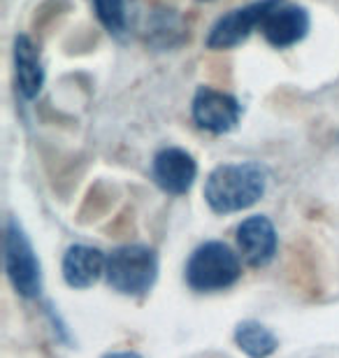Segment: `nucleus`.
Segmentation results:
<instances>
[{
  "instance_id": "11",
  "label": "nucleus",
  "mask_w": 339,
  "mask_h": 358,
  "mask_svg": "<svg viewBox=\"0 0 339 358\" xmlns=\"http://www.w3.org/2000/svg\"><path fill=\"white\" fill-rule=\"evenodd\" d=\"M107 256L96 247L72 245L63 256V279L72 289H91L105 275Z\"/></svg>"
},
{
  "instance_id": "12",
  "label": "nucleus",
  "mask_w": 339,
  "mask_h": 358,
  "mask_svg": "<svg viewBox=\"0 0 339 358\" xmlns=\"http://www.w3.org/2000/svg\"><path fill=\"white\" fill-rule=\"evenodd\" d=\"M144 35L156 52H168L186 40V26L175 10H156L151 12Z\"/></svg>"
},
{
  "instance_id": "16",
  "label": "nucleus",
  "mask_w": 339,
  "mask_h": 358,
  "mask_svg": "<svg viewBox=\"0 0 339 358\" xmlns=\"http://www.w3.org/2000/svg\"><path fill=\"white\" fill-rule=\"evenodd\" d=\"M200 3H212V0H200Z\"/></svg>"
},
{
  "instance_id": "14",
  "label": "nucleus",
  "mask_w": 339,
  "mask_h": 358,
  "mask_svg": "<svg viewBox=\"0 0 339 358\" xmlns=\"http://www.w3.org/2000/svg\"><path fill=\"white\" fill-rule=\"evenodd\" d=\"M98 21L112 38L124 40L128 35V0H91Z\"/></svg>"
},
{
  "instance_id": "9",
  "label": "nucleus",
  "mask_w": 339,
  "mask_h": 358,
  "mask_svg": "<svg viewBox=\"0 0 339 358\" xmlns=\"http://www.w3.org/2000/svg\"><path fill=\"white\" fill-rule=\"evenodd\" d=\"M237 247H240L242 259L251 268H265L268 263H272L279 247L277 228L263 214L244 219L237 226Z\"/></svg>"
},
{
  "instance_id": "15",
  "label": "nucleus",
  "mask_w": 339,
  "mask_h": 358,
  "mask_svg": "<svg viewBox=\"0 0 339 358\" xmlns=\"http://www.w3.org/2000/svg\"><path fill=\"white\" fill-rule=\"evenodd\" d=\"M103 358H142V356L135 354V352H114V354H107Z\"/></svg>"
},
{
  "instance_id": "13",
  "label": "nucleus",
  "mask_w": 339,
  "mask_h": 358,
  "mask_svg": "<svg viewBox=\"0 0 339 358\" xmlns=\"http://www.w3.org/2000/svg\"><path fill=\"white\" fill-rule=\"evenodd\" d=\"M235 342L249 358H270L279 349L277 335L258 321H242L235 328Z\"/></svg>"
},
{
  "instance_id": "1",
  "label": "nucleus",
  "mask_w": 339,
  "mask_h": 358,
  "mask_svg": "<svg viewBox=\"0 0 339 358\" xmlns=\"http://www.w3.org/2000/svg\"><path fill=\"white\" fill-rule=\"evenodd\" d=\"M268 168L256 161L223 163L209 173L205 200L216 214H233L254 207L268 191Z\"/></svg>"
},
{
  "instance_id": "7",
  "label": "nucleus",
  "mask_w": 339,
  "mask_h": 358,
  "mask_svg": "<svg viewBox=\"0 0 339 358\" xmlns=\"http://www.w3.org/2000/svg\"><path fill=\"white\" fill-rule=\"evenodd\" d=\"M309 28H312V17H309L307 7L279 0L263 19L261 33L274 49H288L305 40Z\"/></svg>"
},
{
  "instance_id": "5",
  "label": "nucleus",
  "mask_w": 339,
  "mask_h": 358,
  "mask_svg": "<svg viewBox=\"0 0 339 358\" xmlns=\"http://www.w3.org/2000/svg\"><path fill=\"white\" fill-rule=\"evenodd\" d=\"M279 0H254V3L230 10L214 21V26L209 28L205 45L212 52H223V49H235L244 45L256 31H261L263 19L268 17V12L277 5Z\"/></svg>"
},
{
  "instance_id": "2",
  "label": "nucleus",
  "mask_w": 339,
  "mask_h": 358,
  "mask_svg": "<svg viewBox=\"0 0 339 358\" xmlns=\"http://www.w3.org/2000/svg\"><path fill=\"white\" fill-rule=\"evenodd\" d=\"M107 284L121 296H144L158 277V256L151 247L124 245L107 256Z\"/></svg>"
},
{
  "instance_id": "6",
  "label": "nucleus",
  "mask_w": 339,
  "mask_h": 358,
  "mask_svg": "<svg viewBox=\"0 0 339 358\" xmlns=\"http://www.w3.org/2000/svg\"><path fill=\"white\" fill-rule=\"evenodd\" d=\"M191 114L198 128L212 135H226L237 128L242 119V105L235 96L226 91L200 87L193 96Z\"/></svg>"
},
{
  "instance_id": "8",
  "label": "nucleus",
  "mask_w": 339,
  "mask_h": 358,
  "mask_svg": "<svg viewBox=\"0 0 339 358\" xmlns=\"http://www.w3.org/2000/svg\"><path fill=\"white\" fill-rule=\"evenodd\" d=\"M151 175L154 182L170 196H184L193 189L198 179V163L196 159L179 147H165L154 156L151 163Z\"/></svg>"
},
{
  "instance_id": "4",
  "label": "nucleus",
  "mask_w": 339,
  "mask_h": 358,
  "mask_svg": "<svg viewBox=\"0 0 339 358\" xmlns=\"http://www.w3.org/2000/svg\"><path fill=\"white\" fill-rule=\"evenodd\" d=\"M3 252L5 272L10 277L14 291L24 298H38L42 291V266L26 231L14 217L7 219L5 224Z\"/></svg>"
},
{
  "instance_id": "10",
  "label": "nucleus",
  "mask_w": 339,
  "mask_h": 358,
  "mask_svg": "<svg viewBox=\"0 0 339 358\" xmlns=\"http://www.w3.org/2000/svg\"><path fill=\"white\" fill-rule=\"evenodd\" d=\"M14 56V77H17V91L24 100H35L45 87V63H42L38 45L28 35H17L12 47Z\"/></svg>"
},
{
  "instance_id": "3",
  "label": "nucleus",
  "mask_w": 339,
  "mask_h": 358,
  "mask_svg": "<svg viewBox=\"0 0 339 358\" xmlns=\"http://www.w3.org/2000/svg\"><path fill=\"white\" fill-rule=\"evenodd\" d=\"M240 259L223 242H205L186 263V282L198 293H214L240 279Z\"/></svg>"
}]
</instances>
